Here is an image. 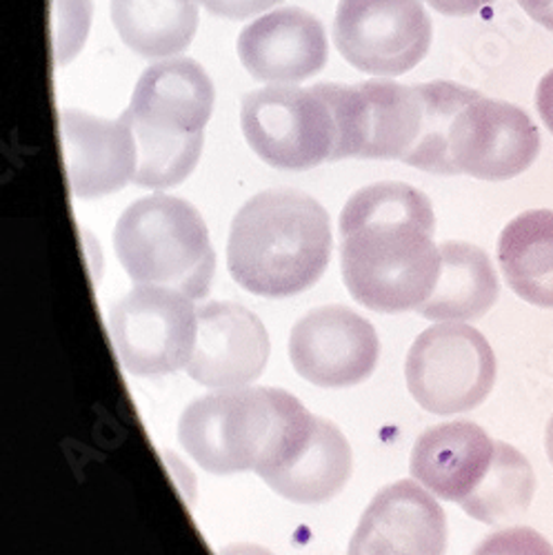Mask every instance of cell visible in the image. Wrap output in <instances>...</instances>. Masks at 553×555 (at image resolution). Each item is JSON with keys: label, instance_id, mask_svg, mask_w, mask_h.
I'll return each mask as SVG.
<instances>
[{"label": "cell", "instance_id": "obj_25", "mask_svg": "<svg viewBox=\"0 0 553 555\" xmlns=\"http://www.w3.org/2000/svg\"><path fill=\"white\" fill-rule=\"evenodd\" d=\"M536 109L540 120L553 135V69H549L536 87Z\"/></svg>", "mask_w": 553, "mask_h": 555}, {"label": "cell", "instance_id": "obj_23", "mask_svg": "<svg viewBox=\"0 0 553 555\" xmlns=\"http://www.w3.org/2000/svg\"><path fill=\"white\" fill-rule=\"evenodd\" d=\"M472 555H553V546L531 527H510L487 535Z\"/></svg>", "mask_w": 553, "mask_h": 555}, {"label": "cell", "instance_id": "obj_17", "mask_svg": "<svg viewBox=\"0 0 553 555\" xmlns=\"http://www.w3.org/2000/svg\"><path fill=\"white\" fill-rule=\"evenodd\" d=\"M351 467V447L343 431L334 423L313 415L309 434L294 455L262 480L294 504H322L345 489Z\"/></svg>", "mask_w": 553, "mask_h": 555}, {"label": "cell", "instance_id": "obj_24", "mask_svg": "<svg viewBox=\"0 0 553 555\" xmlns=\"http://www.w3.org/2000/svg\"><path fill=\"white\" fill-rule=\"evenodd\" d=\"M279 3H283V0H198V5H203L209 14L224 21H245Z\"/></svg>", "mask_w": 553, "mask_h": 555}, {"label": "cell", "instance_id": "obj_20", "mask_svg": "<svg viewBox=\"0 0 553 555\" xmlns=\"http://www.w3.org/2000/svg\"><path fill=\"white\" fill-rule=\"evenodd\" d=\"M112 25L141 59H171L190 48L198 29V0H110Z\"/></svg>", "mask_w": 553, "mask_h": 555}, {"label": "cell", "instance_id": "obj_14", "mask_svg": "<svg viewBox=\"0 0 553 555\" xmlns=\"http://www.w3.org/2000/svg\"><path fill=\"white\" fill-rule=\"evenodd\" d=\"M269 336L260 318L239 302H207L198 309V338L188 374L209 389L254 383L269 360Z\"/></svg>", "mask_w": 553, "mask_h": 555}, {"label": "cell", "instance_id": "obj_5", "mask_svg": "<svg viewBox=\"0 0 553 555\" xmlns=\"http://www.w3.org/2000/svg\"><path fill=\"white\" fill-rule=\"evenodd\" d=\"M112 241L136 285L169 287L192 300L207 296L216 254L203 216L188 201L154 194L131 203Z\"/></svg>", "mask_w": 553, "mask_h": 555}, {"label": "cell", "instance_id": "obj_12", "mask_svg": "<svg viewBox=\"0 0 553 555\" xmlns=\"http://www.w3.org/2000/svg\"><path fill=\"white\" fill-rule=\"evenodd\" d=\"M59 133L67 188L74 198H103L133 182L138 145L125 114L110 120L82 109H61Z\"/></svg>", "mask_w": 553, "mask_h": 555}, {"label": "cell", "instance_id": "obj_18", "mask_svg": "<svg viewBox=\"0 0 553 555\" xmlns=\"http://www.w3.org/2000/svg\"><path fill=\"white\" fill-rule=\"evenodd\" d=\"M500 296L491 258L476 245L447 241L440 245V273L419 313L427 320H478Z\"/></svg>", "mask_w": 553, "mask_h": 555}, {"label": "cell", "instance_id": "obj_26", "mask_svg": "<svg viewBox=\"0 0 553 555\" xmlns=\"http://www.w3.org/2000/svg\"><path fill=\"white\" fill-rule=\"evenodd\" d=\"M427 3L445 16H472L491 5L493 0H427Z\"/></svg>", "mask_w": 553, "mask_h": 555}, {"label": "cell", "instance_id": "obj_21", "mask_svg": "<svg viewBox=\"0 0 553 555\" xmlns=\"http://www.w3.org/2000/svg\"><path fill=\"white\" fill-rule=\"evenodd\" d=\"M536 495V474L529 460L512 444L496 442L493 462L476 487L460 504L463 512L485 525H502L525 516Z\"/></svg>", "mask_w": 553, "mask_h": 555}, {"label": "cell", "instance_id": "obj_2", "mask_svg": "<svg viewBox=\"0 0 553 555\" xmlns=\"http://www.w3.org/2000/svg\"><path fill=\"white\" fill-rule=\"evenodd\" d=\"M330 214L298 190H267L234 216L227 267L234 281L262 298H287L313 287L332 258Z\"/></svg>", "mask_w": 553, "mask_h": 555}, {"label": "cell", "instance_id": "obj_16", "mask_svg": "<svg viewBox=\"0 0 553 555\" xmlns=\"http://www.w3.org/2000/svg\"><path fill=\"white\" fill-rule=\"evenodd\" d=\"M493 453L496 440L476 423H442L413 444L409 472L432 495L463 504L487 476Z\"/></svg>", "mask_w": 553, "mask_h": 555}, {"label": "cell", "instance_id": "obj_8", "mask_svg": "<svg viewBox=\"0 0 553 555\" xmlns=\"http://www.w3.org/2000/svg\"><path fill=\"white\" fill-rule=\"evenodd\" d=\"M110 336L127 374L160 378L188 366L198 338L192 298L154 285H138L110 311Z\"/></svg>", "mask_w": 553, "mask_h": 555}, {"label": "cell", "instance_id": "obj_28", "mask_svg": "<svg viewBox=\"0 0 553 555\" xmlns=\"http://www.w3.org/2000/svg\"><path fill=\"white\" fill-rule=\"evenodd\" d=\"M218 555H273V553L258 544H232V546H224Z\"/></svg>", "mask_w": 553, "mask_h": 555}, {"label": "cell", "instance_id": "obj_3", "mask_svg": "<svg viewBox=\"0 0 553 555\" xmlns=\"http://www.w3.org/2000/svg\"><path fill=\"white\" fill-rule=\"evenodd\" d=\"M311 423L313 413L283 389H220L182 411L178 442L209 474L265 478L294 455Z\"/></svg>", "mask_w": 553, "mask_h": 555}, {"label": "cell", "instance_id": "obj_10", "mask_svg": "<svg viewBox=\"0 0 553 555\" xmlns=\"http://www.w3.org/2000/svg\"><path fill=\"white\" fill-rule=\"evenodd\" d=\"M381 340L372 322L343 305L318 307L290 334V360L296 374L322 389H345L374 374Z\"/></svg>", "mask_w": 553, "mask_h": 555}, {"label": "cell", "instance_id": "obj_22", "mask_svg": "<svg viewBox=\"0 0 553 555\" xmlns=\"http://www.w3.org/2000/svg\"><path fill=\"white\" fill-rule=\"evenodd\" d=\"M91 25V0H52L50 31L54 65L72 63L87 40Z\"/></svg>", "mask_w": 553, "mask_h": 555}, {"label": "cell", "instance_id": "obj_6", "mask_svg": "<svg viewBox=\"0 0 553 555\" xmlns=\"http://www.w3.org/2000/svg\"><path fill=\"white\" fill-rule=\"evenodd\" d=\"M241 129L252 152L271 167L305 171L340 160V125L325 82L249 91L241 101Z\"/></svg>", "mask_w": 553, "mask_h": 555}, {"label": "cell", "instance_id": "obj_27", "mask_svg": "<svg viewBox=\"0 0 553 555\" xmlns=\"http://www.w3.org/2000/svg\"><path fill=\"white\" fill-rule=\"evenodd\" d=\"M518 5L533 23L553 31V0H518Z\"/></svg>", "mask_w": 553, "mask_h": 555}, {"label": "cell", "instance_id": "obj_13", "mask_svg": "<svg viewBox=\"0 0 553 555\" xmlns=\"http://www.w3.org/2000/svg\"><path fill=\"white\" fill-rule=\"evenodd\" d=\"M447 516L423 485L398 480L369 502L347 555H445Z\"/></svg>", "mask_w": 553, "mask_h": 555}, {"label": "cell", "instance_id": "obj_11", "mask_svg": "<svg viewBox=\"0 0 553 555\" xmlns=\"http://www.w3.org/2000/svg\"><path fill=\"white\" fill-rule=\"evenodd\" d=\"M540 147V131L523 107L485 96L463 107L449 133L453 176L467 173L491 182L527 171Z\"/></svg>", "mask_w": 553, "mask_h": 555}, {"label": "cell", "instance_id": "obj_7", "mask_svg": "<svg viewBox=\"0 0 553 555\" xmlns=\"http://www.w3.org/2000/svg\"><path fill=\"white\" fill-rule=\"evenodd\" d=\"M496 353L487 338L463 322H440L409 347L404 378L409 393L436 415L478 409L496 385Z\"/></svg>", "mask_w": 553, "mask_h": 555}, {"label": "cell", "instance_id": "obj_9", "mask_svg": "<svg viewBox=\"0 0 553 555\" xmlns=\"http://www.w3.org/2000/svg\"><path fill=\"white\" fill-rule=\"evenodd\" d=\"M334 42L351 67L372 76H400L427 56L432 18L421 0H340Z\"/></svg>", "mask_w": 553, "mask_h": 555}, {"label": "cell", "instance_id": "obj_19", "mask_svg": "<svg viewBox=\"0 0 553 555\" xmlns=\"http://www.w3.org/2000/svg\"><path fill=\"white\" fill-rule=\"evenodd\" d=\"M498 262L525 302L553 309V209H529L500 231Z\"/></svg>", "mask_w": 553, "mask_h": 555}, {"label": "cell", "instance_id": "obj_29", "mask_svg": "<svg viewBox=\"0 0 553 555\" xmlns=\"http://www.w3.org/2000/svg\"><path fill=\"white\" fill-rule=\"evenodd\" d=\"M544 447H546V455H549V462H551V467H553V415H551V421H549V425H546Z\"/></svg>", "mask_w": 553, "mask_h": 555}, {"label": "cell", "instance_id": "obj_4", "mask_svg": "<svg viewBox=\"0 0 553 555\" xmlns=\"http://www.w3.org/2000/svg\"><path fill=\"white\" fill-rule=\"evenodd\" d=\"M211 109L214 82L194 59L150 65L123 112L138 145L133 184L169 190L188 178L198 165Z\"/></svg>", "mask_w": 553, "mask_h": 555}, {"label": "cell", "instance_id": "obj_15", "mask_svg": "<svg viewBox=\"0 0 553 555\" xmlns=\"http://www.w3.org/2000/svg\"><path fill=\"white\" fill-rule=\"evenodd\" d=\"M236 52L252 78L271 85L316 76L330 54L325 27L300 8H281L252 21L239 34Z\"/></svg>", "mask_w": 553, "mask_h": 555}, {"label": "cell", "instance_id": "obj_1", "mask_svg": "<svg viewBox=\"0 0 553 555\" xmlns=\"http://www.w3.org/2000/svg\"><path fill=\"white\" fill-rule=\"evenodd\" d=\"M338 229L351 298L381 313L419 311L440 273L432 201L407 182L366 184L345 203Z\"/></svg>", "mask_w": 553, "mask_h": 555}]
</instances>
